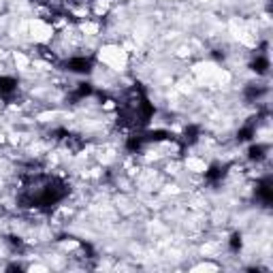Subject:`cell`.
<instances>
[{"mask_svg": "<svg viewBox=\"0 0 273 273\" xmlns=\"http://www.w3.org/2000/svg\"><path fill=\"white\" fill-rule=\"evenodd\" d=\"M254 135H256V128L250 122V124H245L243 128H239V133H237V141H250Z\"/></svg>", "mask_w": 273, "mask_h": 273, "instance_id": "7", "label": "cell"}, {"mask_svg": "<svg viewBox=\"0 0 273 273\" xmlns=\"http://www.w3.org/2000/svg\"><path fill=\"white\" fill-rule=\"evenodd\" d=\"M15 90H17V81L13 77H0V96L9 98L15 94Z\"/></svg>", "mask_w": 273, "mask_h": 273, "instance_id": "4", "label": "cell"}, {"mask_svg": "<svg viewBox=\"0 0 273 273\" xmlns=\"http://www.w3.org/2000/svg\"><path fill=\"white\" fill-rule=\"evenodd\" d=\"M267 156V145H263V143H256V145H250V150H247V158L250 160H256V162H260Z\"/></svg>", "mask_w": 273, "mask_h": 273, "instance_id": "6", "label": "cell"}, {"mask_svg": "<svg viewBox=\"0 0 273 273\" xmlns=\"http://www.w3.org/2000/svg\"><path fill=\"white\" fill-rule=\"evenodd\" d=\"M250 68L254 70L256 75H265L267 70H269V58L265 56V54H258L254 60H252V64H250Z\"/></svg>", "mask_w": 273, "mask_h": 273, "instance_id": "5", "label": "cell"}, {"mask_svg": "<svg viewBox=\"0 0 273 273\" xmlns=\"http://www.w3.org/2000/svg\"><path fill=\"white\" fill-rule=\"evenodd\" d=\"M227 175V164H211V167L205 171V180L209 184H220Z\"/></svg>", "mask_w": 273, "mask_h": 273, "instance_id": "3", "label": "cell"}, {"mask_svg": "<svg viewBox=\"0 0 273 273\" xmlns=\"http://www.w3.org/2000/svg\"><path fill=\"white\" fill-rule=\"evenodd\" d=\"M229 245H231V252H239V250H241V245H243L241 235H239V233H233V235H231Z\"/></svg>", "mask_w": 273, "mask_h": 273, "instance_id": "8", "label": "cell"}, {"mask_svg": "<svg viewBox=\"0 0 273 273\" xmlns=\"http://www.w3.org/2000/svg\"><path fill=\"white\" fill-rule=\"evenodd\" d=\"M256 198L263 203L265 207H271V201H273V188H271V177H265L260 180V184L256 186Z\"/></svg>", "mask_w": 273, "mask_h": 273, "instance_id": "2", "label": "cell"}, {"mask_svg": "<svg viewBox=\"0 0 273 273\" xmlns=\"http://www.w3.org/2000/svg\"><path fill=\"white\" fill-rule=\"evenodd\" d=\"M66 70H70V73H81V75H86L92 70L94 62H92V58H86V56H73V58H68V60L64 62Z\"/></svg>", "mask_w": 273, "mask_h": 273, "instance_id": "1", "label": "cell"}]
</instances>
